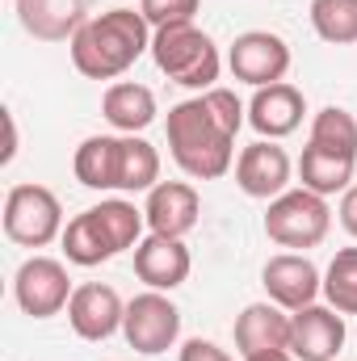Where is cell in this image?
I'll return each mask as SVG.
<instances>
[{
	"label": "cell",
	"instance_id": "6da1fadb",
	"mask_svg": "<svg viewBox=\"0 0 357 361\" xmlns=\"http://www.w3.org/2000/svg\"><path fill=\"white\" fill-rule=\"evenodd\" d=\"M244 105L231 89H206L169 109V152L193 180H219L236 160Z\"/></svg>",
	"mask_w": 357,
	"mask_h": 361
},
{
	"label": "cell",
	"instance_id": "7a4b0ae2",
	"mask_svg": "<svg viewBox=\"0 0 357 361\" xmlns=\"http://www.w3.org/2000/svg\"><path fill=\"white\" fill-rule=\"evenodd\" d=\"M152 25L139 8H109L101 17H89L76 38L68 42L72 47V63L80 76L89 80H118L122 72L135 68V59L143 51H152Z\"/></svg>",
	"mask_w": 357,
	"mask_h": 361
},
{
	"label": "cell",
	"instance_id": "3957f363",
	"mask_svg": "<svg viewBox=\"0 0 357 361\" xmlns=\"http://www.w3.org/2000/svg\"><path fill=\"white\" fill-rule=\"evenodd\" d=\"M152 59L173 85H185V89H198V92L214 89L219 68H223L214 38L206 30H198L193 21L156 30L152 34Z\"/></svg>",
	"mask_w": 357,
	"mask_h": 361
},
{
	"label": "cell",
	"instance_id": "277c9868",
	"mask_svg": "<svg viewBox=\"0 0 357 361\" xmlns=\"http://www.w3.org/2000/svg\"><path fill=\"white\" fill-rule=\"evenodd\" d=\"M328 227H332L328 197H320L311 189H286L265 210V235L282 248H315V244H324Z\"/></svg>",
	"mask_w": 357,
	"mask_h": 361
},
{
	"label": "cell",
	"instance_id": "5b68a950",
	"mask_svg": "<svg viewBox=\"0 0 357 361\" xmlns=\"http://www.w3.org/2000/svg\"><path fill=\"white\" fill-rule=\"evenodd\" d=\"M4 235L21 248L63 240V206L47 185H13L4 197Z\"/></svg>",
	"mask_w": 357,
	"mask_h": 361
},
{
	"label": "cell",
	"instance_id": "8992f818",
	"mask_svg": "<svg viewBox=\"0 0 357 361\" xmlns=\"http://www.w3.org/2000/svg\"><path fill=\"white\" fill-rule=\"evenodd\" d=\"M122 336H126V345L135 353H147V357L173 349L181 336L177 302L164 290H147V294L131 298L126 302V319H122Z\"/></svg>",
	"mask_w": 357,
	"mask_h": 361
},
{
	"label": "cell",
	"instance_id": "52a82bcc",
	"mask_svg": "<svg viewBox=\"0 0 357 361\" xmlns=\"http://www.w3.org/2000/svg\"><path fill=\"white\" fill-rule=\"evenodd\" d=\"M72 277H68V265L55 261V257H30L17 277H13V298L17 307L30 315V319H51L59 315L68 302H72Z\"/></svg>",
	"mask_w": 357,
	"mask_h": 361
},
{
	"label": "cell",
	"instance_id": "ba28073f",
	"mask_svg": "<svg viewBox=\"0 0 357 361\" xmlns=\"http://www.w3.org/2000/svg\"><path fill=\"white\" fill-rule=\"evenodd\" d=\"M227 68H231L236 80H244L253 89L277 85L290 72V42L282 34H269V30H248V34H240L231 42Z\"/></svg>",
	"mask_w": 357,
	"mask_h": 361
},
{
	"label": "cell",
	"instance_id": "9c48e42d",
	"mask_svg": "<svg viewBox=\"0 0 357 361\" xmlns=\"http://www.w3.org/2000/svg\"><path fill=\"white\" fill-rule=\"evenodd\" d=\"M261 286H265L269 302H277L282 311L311 307L324 294V277L315 269V261L303 257V252H277V257H269L265 269H261Z\"/></svg>",
	"mask_w": 357,
	"mask_h": 361
},
{
	"label": "cell",
	"instance_id": "30bf717a",
	"mask_svg": "<svg viewBox=\"0 0 357 361\" xmlns=\"http://www.w3.org/2000/svg\"><path fill=\"white\" fill-rule=\"evenodd\" d=\"M345 349V315L337 307H298L290 311V353L298 361H337Z\"/></svg>",
	"mask_w": 357,
	"mask_h": 361
},
{
	"label": "cell",
	"instance_id": "8fae6325",
	"mask_svg": "<svg viewBox=\"0 0 357 361\" xmlns=\"http://www.w3.org/2000/svg\"><path fill=\"white\" fill-rule=\"evenodd\" d=\"M290 173H294V164H290L286 147H277L273 139L248 143V147L240 152V160H236V185H240L248 197H261V202L282 197V193L290 189Z\"/></svg>",
	"mask_w": 357,
	"mask_h": 361
},
{
	"label": "cell",
	"instance_id": "7c38bea8",
	"mask_svg": "<svg viewBox=\"0 0 357 361\" xmlns=\"http://www.w3.org/2000/svg\"><path fill=\"white\" fill-rule=\"evenodd\" d=\"M126 319V302L118 298L114 286L101 281H85L76 286L72 302H68V324L80 341H109Z\"/></svg>",
	"mask_w": 357,
	"mask_h": 361
},
{
	"label": "cell",
	"instance_id": "4fadbf2b",
	"mask_svg": "<svg viewBox=\"0 0 357 361\" xmlns=\"http://www.w3.org/2000/svg\"><path fill=\"white\" fill-rule=\"evenodd\" d=\"M147 227L156 235H173V240H185L193 227H198V214H202V197L189 180H160L152 193H147Z\"/></svg>",
	"mask_w": 357,
	"mask_h": 361
},
{
	"label": "cell",
	"instance_id": "5bb4252c",
	"mask_svg": "<svg viewBox=\"0 0 357 361\" xmlns=\"http://www.w3.org/2000/svg\"><path fill=\"white\" fill-rule=\"evenodd\" d=\"M17 21L38 42H72L89 21V0H17Z\"/></svg>",
	"mask_w": 357,
	"mask_h": 361
},
{
	"label": "cell",
	"instance_id": "9a60e30c",
	"mask_svg": "<svg viewBox=\"0 0 357 361\" xmlns=\"http://www.w3.org/2000/svg\"><path fill=\"white\" fill-rule=\"evenodd\" d=\"M303 114H307L303 92L294 89V85H286V80L257 89V97L248 101V122H253V130L261 139H286V135H294L303 126Z\"/></svg>",
	"mask_w": 357,
	"mask_h": 361
},
{
	"label": "cell",
	"instance_id": "2e32d148",
	"mask_svg": "<svg viewBox=\"0 0 357 361\" xmlns=\"http://www.w3.org/2000/svg\"><path fill=\"white\" fill-rule=\"evenodd\" d=\"M193 269V257H189V248L173 240V235H147L139 248H135V273H139V281H147V290H177L185 286V277Z\"/></svg>",
	"mask_w": 357,
	"mask_h": 361
},
{
	"label": "cell",
	"instance_id": "e0dca14e",
	"mask_svg": "<svg viewBox=\"0 0 357 361\" xmlns=\"http://www.w3.org/2000/svg\"><path fill=\"white\" fill-rule=\"evenodd\" d=\"M236 349L240 357H257L273 349H290V315L277 302H253L236 319Z\"/></svg>",
	"mask_w": 357,
	"mask_h": 361
},
{
	"label": "cell",
	"instance_id": "ac0fdd59",
	"mask_svg": "<svg viewBox=\"0 0 357 361\" xmlns=\"http://www.w3.org/2000/svg\"><path fill=\"white\" fill-rule=\"evenodd\" d=\"M101 114L114 130L122 135H139L156 122V92L147 85H135V80H118L109 85L101 97Z\"/></svg>",
	"mask_w": 357,
	"mask_h": 361
},
{
	"label": "cell",
	"instance_id": "d6986e66",
	"mask_svg": "<svg viewBox=\"0 0 357 361\" xmlns=\"http://www.w3.org/2000/svg\"><path fill=\"white\" fill-rule=\"evenodd\" d=\"M72 173L85 189H118L122 173V139L114 135H89L76 156H72Z\"/></svg>",
	"mask_w": 357,
	"mask_h": 361
},
{
	"label": "cell",
	"instance_id": "ffe728a7",
	"mask_svg": "<svg viewBox=\"0 0 357 361\" xmlns=\"http://www.w3.org/2000/svg\"><path fill=\"white\" fill-rule=\"evenodd\" d=\"M357 160H345V156H332V152H320V147H303L298 156V180L303 189L320 193V197H332V193H345L349 180H353Z\"/></svg>",
	"mask_w": 357,
	"mask_h": 361
},
{
	"label": "cell",
	"instance_id": "44dd1931",
	"mask_svg": "<svg viewBox=\"0 0 357 361\" xmlns=\"http://www.w3.org/2000/svg\"><path fill=\"white\" fill-rule=\"evenodd\" d=\"M63 252H68V261H72V265H80V269L105 265V261H114V257H118V252H114V244L105 240V231H101V223H97L92 206L85 210V214H76V219L63 227Z\"/></svg>",
	"mask_w": 357,
	"mask_h": 361
},
{
	"label": "cell",
	"instance_id": "7402d4cb",
	"mask_svg": "<svg viewBox=\"0 0 357 361\" xmlns=\"http://www.w3.org/2000/svg\"><path fill=\"white\" fill-rule=\"evenodd\" d=\"M160 185V152L139 139V135H122V173L118 189L122 193H152Z\"/></svg>",
	"mask_w": 357,
	"mask_h": 361
},
{
	"label": "cell",
	"instance_id": "603a6c76",
	"mask_svg": "<svg viewBox=\"0 0 357 361\" xmlns=\"http://www.w3.org/2000/svg\"><path fill=\"white\" fill-rule=\"evenodd\" d=\"M311 147L320 152H332V156H345V160H357V118L341 105H324L311 122Z\"/></svg>",
	"mask_w": 357,
	"mask_h": 361
},
{
	"label": "cell",
	"instance_id": "cb8c5ba5",
	"mask_svg": "<svg viewBox=\"0 0 357 361\" xmlns=\"http://www.w3.org/2000/svg\"><path fill=\"white\" fill-rule=\"evenodd\" d=\"M92 214H97L105 240L114 244V252H126V248H139V244H143L139 235H143L147 214H143L135 202H126V197H109V202L92 206Z\"/></svg>",
	"mask_w": 357,
	"mask_h": 361
},
{
	"label": "cell",
	"instance_id": "d4e9b609",
	"mask_svg": "<svg viewBox=\"0 0 357 361\" xmlns=\"http://www.w3.org/2000/svg\"><path fill=\"white\" fill-rule=\"evenodd\" d=\"M311 30L332 47H353L357 0H311Z\"/></svg>",
	"mask_w": 357,
	"mask_h": 361
},
{
	"label": "cell",
	"instance_id": "484cf974",
	"mask_svg": "<svg viewBox=\"0 0 357 361\" xmlns=\"http://www.w3.org/2000/svg\"><path fill=\"white\" fill-rule=\"evenodd\" d=\"M324 298L341 315H357V248H341L324 273Z\"/></svg>",
	"mask_w": 357,
	"mask_h": 361
},
{
	"label": "cell",
	"instance_id": "4316f807",
	"mask_svg": "<svg viewBox=\"0 0 357 361\" xmlns=\"http://www.w3.org/2000/svg\"><path fill=\"white\" fill-rule=\"evenodd\" d=\"M202 8V0H139V13L147 17L152 30H164V25H185L193 21Z\"/></svg>",
	"mask_w": 357,
	"mask_h": 361
},
{
	"label": "cell",
	"instance_id": "83f0119b",
	"mask_svg": "<svg viewBox=\"0 0 357 361\" xmlns=\"http://www.w3.org/2000/svg\"><path fill=\"white\" fill-rule=\"evenodd\" d=\"M181 361H236L227 349H219L214 341H202V336H193V341H185L181 345Z\"/></svg>",
	"mask_w": 357,
	"mask_h": 361
},
{
	"label": "cell",
	"instance_id": "f1b7e54d",
	"mask_svg": "<svg viewBox=\"0 0 357 361\" xmlns=\"http://www.w3.org/2000/svg\"><path fill=\"white\" fill-rule=\"evenodd\" d=\"M341 227L357 240V185H349L345 197H341Z\"/></svg>",
	"mask_w": 357,
	"mask_h": 361
},
{
	"label": "cell",
	"instance_id": "f546056e",
	"mask_svg": "<svg viewBox=\"0 0 357 361\" xmlns=\"http://www.w3.org/2000/svg\"><path fill=\"white\" fill-rule=\"evenodd\" d=\"M4 130H8V143H4L0 164H13V156H17V122H13V114H8V109H4Z\"/></svg>",
	"mask_w": 357,
	"mask_h": 361
},
{
	"label": "cell",
	"instance_id": "4dcf8cb0",
	"mask_svg": "<svg viewBox=\"0 0 357 361\" xmlns=\"http://www.w3.org/2000/svg\"><path fill=\"white\" fill-rule=\"evenodd\" d=\"M244 361H298L290 349H273V353H257V357H244Z\"/></svg>",
	"mask_w": 357,
	"mask_h": 361
}]
</instances>
